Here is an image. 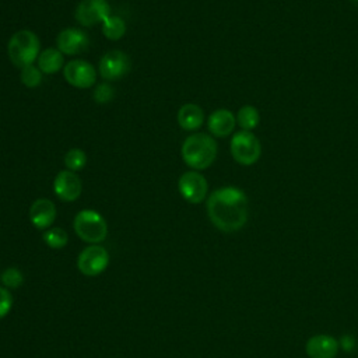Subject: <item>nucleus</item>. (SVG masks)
<instances>
[{
  "instance_id": "obj_1",
  "label": "nucleus",
  "mask_w": 358,
  "mask_h": 358,
  "mask_svg": "<svg viewBox=\"0 0 358 358\" xmlns=\"http://www.w3.org/2000/svg\"><path fill=\"white\" fill-rule=\"evenodd\" d=\"M207 215L213 225L222 232L229 234L242 229L249 217L245 192L234 186L214 190L207 199Z\"/></svg>"
},
{
  "instance_id": "obj_2",
  "label": "nucleus",
  "mask_w": 358,
  "mask_h": 358,
  "mask_svg": "<svg viewBox=\"0 0 358 358\" xmlns=\"http://www.w3.org/2000/svg\"><path fill=\"white\" fill-rule=\"evenodd\" d=\"M217 141L206 133H194L189 136L180 148L185 164L194 171L208 168L217 158Z\"/></svg>"
},
{
  "instance_id": "obj_3",
  "label": "nucleus",
  "mask_w": 358,
  "mask_h": 358,
  "mask_svg": "<svg viewBox=\"0 0 358 358\" xmlns=\"http://www.w3.org/2000/svg\"><path fill=\"white\" fill-rule=\"evenodd\" d=\"M41 42L35 32L29 29H20L10 38L7 43V53L15 67H25L38 60Z\"/></svg>"
},
{
  "instance_id": "obj_4",
  "label": "nucleus",
  "mask_w": 358,
  "mask_h": 358,
  "mask_svg": "<svg viewBox=\"0 0 358 358\" xmlns=\"http://www.w3.org/2000/svg\"><path fill=\"white\" fill-rule=\"evenodd\" d=\"M73 228L81 241L91 245L101 243L108 235V224L95 210L78 211L74 217Z\"/></svg>"
},
{
  "instance_id": "obj_5",
  "label": "nucleus",
  "mask_w": 358,
  "mask_h": 358,
  "mask_svg": "<svg viewBox=\"0 0 358 358\" xmlns=\"http://www.w3.org/2000/svg\"><path fill=\"white\" fill-rule=\"evenodd\" d=\"M232 158L243 166H250L256 164L262 155V144L259 138L246 130L235 133L229 144Z\"/></svg>"
},
{
  "instance_id": "obj_6",
  "label": "nucleus",
  "mask_w": 358,
  "mask_h": 358,
  "mask_svg": "<svg viewBox=\"0 0 358 358\" xmlns=\"http://www.w3.org/2000/svg\"><path fill=\"white\" fill-rule=\"evenodd\" d=\"M109 264V253L101 245H90L84 248L77 259V267L81 274L94 277L105 271Z\"/></svg>"
},
{
  "instance_id": "obj_7",
  "label": "nucleus",
  "mask_w": 358,
  "mask_h": 358,
  "mask_svg": "<svg viewBox=\"0 0 358 358\" xmlns=\"http://www.w3.org/2000/svg\"><path fill=\"white\" fill-rule=\"evenodd\" d=\"M178 189L186 201L199 204L207 197L208 183L207 179L197 171H189L180 175L178 180Z\"/></svg>"
},
{
  "instance_id": "obj_8",
  "label": "nucleus",
  "mask_w": 358,
  "mask_h": 358,
  "mask_svg": "<svg viewBox=\"0 0 358 358\" xmlns=\"http://www.w3.org/2000/svg\"><path fill=\"white\" fill-rule=\"evenodd\" d=\"M110 15V7L106 0H81L77 4L74 17L83 27L102 24Z\"/></svg>"
},
{
  "instance_id": "obj_9",
  "label": "nucleus",
  "mask_w": 358,
  "mask_h": 358,
  "mask_svg": "<svg viewBox=\"0 0 358 358\" xmlns=\"http://www.w3.org/2000/svg\"><path fill=\"white\" fill-rule=\"evenodd\" d=\"M63 76L76 88H91L96 81L95 67L87 60H71L64 64Z\"/></svg>"
},
{
  "instance_id": "obj_10",
  "label": "nucleus",
  "mask_w": 358,
  "mask_h": 358,
  "mask_svg": "<svg viewBox=\"0 0 358 358\" xmlns=\"http://www.w3.org/2000/svg\"><path fill=\"white\" fill-rule=\"evenodd\" d=\"M99 74L102 78L113 81L126 76L130 70V59L122 50H109L99 60Z\"/></svg>"
},
{
  "instance_id": "obj_11",
  "label": "nucleus",
  "mask_w": 358,
  "mask_h": 358,
  "mask_svg": "<svg viewBox=\"0 0 358 358\" xmlns=\"http://www.w3.org/2000/svg\"><path fill=\"white\" fill-rule=\"evenodd\" d=\"M55 194L62 201H76L83 192L81 179L73 171H60L53 180Z\"/></svg>"
},
{
  "instance_id": "obj_12",
  "label": "nucleus",
  "mask_w": 358,
  "mask_h": 358,
  "mask_svg": "<svg viewBox=\"0 0 358 358\" xmlns=\"http://www.w3.org/2000/svg\"><path fill=\"white\" fill-rule=\"evenodd\" d=\"M56 45L63 55L73 56L88 49L90 38L84 31L78 28H66L57 34Z\"/></svg>"
},
{
  "instance_id": "obj_13",
  "label": "nucleus",
  "mask_w": 358,
  "mask_h": 358,
  "mask_svg": "<svg viewBox=\"0 0 358 358\" xmlns=\"http://www.w3.org/2000/svg\"><path fill=\"white\" fill-rule=\"evenodd\" d=\"M28 215L36 229H49L56 218V206L49 199H36L31 204Z\"/></svg>"
},
{
  "instance_id": "obj_14",
  "label": "nucleus",
  "mask_w": 358,
  "mask_h": 358,
  "mask_svg": "<svg viewBox=\"0 0 358 358\" xmlns=\"http://www.w3.org/2000/svg\"><path fill=\"white\" fill-rule=\"evenodd\" d=\"M338 348V341L329 334L312 336L305 344V351L309 358H336Z\"/></svg>"
},
{
  "instance_id": "obj_15",
  "label": "nucleus",
  "mask_w": 358,
  "mask_h": 358,
  "mask_svg": "<svg viewBox=\"0 0 358 358\" xmlns=\"http://www.w3.org/2000/svg\"><path fill=\"white\" fill-rule=\"evenodd\" d=\"M236 124L235 115L228 109H217L207 119L208 131L215 137L229 136Z\"/></svg>"
},
{
  "instance_id": "obj_16",
  "label": "nucleus",
  "mask_w": 358,
  "mask_h": 358,
  "mask_svg": "<svg viewBox=\"0 0 358 358\" xmlns=\"http://www.w3.org/2000/svg\"><path fill=\"white\" fill-rule=\"evenodd\" d=\"M204 122V112L196 103H185L178 110V123L183 130L193 131L201 127Z\"/></svg>"
},
{
  "instance_id": "obj_17",
  "label": "nucleus",
  "mask_w": 358,
  "mask_h": 358,
  "mask_svg": "<svg viewBox=\"0 0 358 358\" xmlns=\"http://www.w3.org/2000/svg\"><path fill=\"white\" fill-rule=\"evenodd\" d=\"M36 63L42 74H55L64 64L63 53L57 48H46L39 53Z\"/></svg>"
},
{
  "instance_id": "obj_18",
  "label": "nucleus",
  "mask_w": 358,
  "mask_h": 358,
  "mask_svg": "<svg viewBox=\"0 0 358 358\" xmlns=\"http://www.w3.org/2000/svg\"><path fill=\"white\" fill-rule=\"evenodd\" d=\"M260 122L259 110L252 105H243L236 113V123L242 130L252 131Z\"/></svg>"
},
{
  "instance_id": "obj_19",
  "label": "nucleus",
  "mask_w": 358,
  "mask_h": 358,
  "mask_svg": "<svg viewBox=\"0 0 358 358\" xmlns=\"http://www.w3.org/2000/svg\"><path fill=\"white\" fill-rule=\"evenodd\" d=\"M126 32V22L123 18L117 15H109L102 22V34L106 36V39L117 41L120 39Z\"/></svg>"
},
{
  "instance_id": "obj_20",
  "label": "nucleus",
  "mask_w": 358,
  "mask_h": 358,
  "mask_svg": "<svg viewBox=\"0 0 358 358\" xmlns=\"http://www.w3.org/2000/svg\"><path fill=\"white\" fill-rule=\"evenodd\" d=\"M43 242L52 248V249H62L67 245L69 242V235L64 229L59 228V227H50L49 229H46L42 235Z\"/></svg>"
},
{
  "instance_id": "obj_21",
  "label": "nucleus",
  "mask_w": 358,
  "mask_h": 358,
  "mask_svg": "<svg viewBox=\"0 0 358 358\" xmlns=\"http://www.w3.org/2000/svg\"><path fill=\"white\" fill-rule=\"evenodd\" d=\"M87 164V155L81 148H71L64 155V165L69 171H80Z\"/></svg>"
},
{
  "instance_id": "obj_22",
  "label": "nucleus",
  "mask_w": 358,
  "mask_h": 358,
  "mask_svg": "<svg viewBox=\"0 0 358 358\" xmlns=\"http://www.w3.org/2000/svg\"><path fill=\"white\" fill-rule=\"evenodd\" d=\"M21 83L27 87V88H35L41 84L42 81V71L39 70L38 66L29 64L21 69V74H20Z\"/></svg>"
},
{
  "instance_id": "obj_23",
  "label": "nucleus",
  "mask_w": 358,
  "mask_h": 358,
  "mask_svg": "<svg viewBox=\"0 0 358 358\" xmlns=\"http://www.w3.org/2000/svg\"><path fill=\"white\" fill-rule=\"evenodd\" d=\"M0 281H1V284H3L6 288H8V289H15V288H18V287L22 285V282H24V275H22V273H21L20 268H17V267H8V268H6V270L1 273Z\"/></svg>"
},
{
  "instance_id": "obj_24",
  "label": "nucleus",
  "mask_w": 358,
  "mask_h": 358,
  "mask_svg": "<svg viewBox=\"0 0 358 358\" xmlns=\"http://www.w3.org/2000/svg\"><path fill=\"white\" fill-rule=\"evenodd\" d=\"M115 95V91L113 88L106 84V83H102V84H98L94 90V99L98 102V103H106L109 101H112Z\"/></svg>"
},
{
  "instance_id": "obj_25",
  "label": "nucleus",
  "mask_w": 358,
  "mask_h": 358,
  "mask_svg": "<svg viewBox=\"0 0 358 358\" xmlns=\"http://www.w3.org/2000/svg\"><path fill=\"white\" fill-rule=\"evenodd\" d=\"M13 295L6 287H0V319L6 317L13 308Z\"/></svg>"
},
{
  "instance_id": "obj_26",
  "label": "nucleus",
  "mask_w": 358,
  "mask_h": 358,
  "mask_svg": "<svg viewBox=\"0 0 358 358\" xmlns=\"http://www.w3.org/2000/svg\"><path fill=\"white\" fill-rule=\"evenodd\" d=\"M338 344H340V347H343V350L351 351L355 345V338L352 336H343V338L338 341Z\"/></svg>"
},
{
  "instance_id": "obj_27",
  "label": "nucleus",
  "mask_w": 358,
  "mask_h": 358,
  "mask_svg": "<svg viewBox=\"0 0 358 358\" xmlns=\"http://www.w3.org/2000/svg\"><path fill=\"white\" fill-rule=\"evenodd\" d=\"M351 1H354V3H357V4H358V0H351Z\"/></svg>"
}]
</instances>
